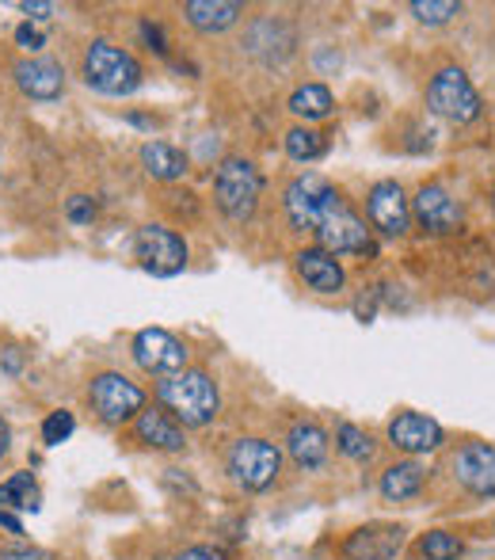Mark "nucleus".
I'll list each match as a JSON object with an SVG mask.
<instances>
[{"label":"nucleus","instance_id":"nucleus-1","mask_svg":"<svg viewBox=\"0 0 495 560\" xmlns=\"http://www.w3.org/2000/svg\"><path fill=\"white\" fill-rule=\"evenodd\" d=\"M156 397L179 428H206V423L217 420V408H221V393H217V382L206 370L172 373L156 385Z\"/></svg>","mask_w":495,"mask_h":560},{"label":"nucleus","instance_id":"nucleus-2","mask_svg":"<svg viewBox=\"0 0 495 560\" xmlns=\"http://www.w3.org/2000/svg\"><path fill=\"white\" fill-rule=\"evenodd\" d=\"M85 85L103 96H130L141 88L145 69L130 50L115 47L111 39H92L85 50Z\"/></svg>","mask_w":495,"mask_h":560},{"label":"nucleus","instance_id":"nucleus-3","mask_svg":"<svg viewBox=\"0 0 495 560\" xmlns=\"http://www.w3.org/2000/svg\"><path fill=\"white\" fill-rule=\"evenodd\" d=\"M264 176L248 156H225L214 171V203L229 221H248L259 206Z\"/></svg>","mask_w":495,"mask_h":560},{"label":"nucleus","instance_id":"nucleus-4","mask_svg":"<svg viewBox=\"0 0 495 560\" xmlns=\"http://www.w3.org/2000/svg\"><path fill=\"white\" fill-rule=\"evenodd\" d=\"M313 237H317V249L332 252V256H366L373 249L366 221L351 211V203L340 191L320 206L317 221H313Z\"/></svg>","mask_w":495,"mask_h":560},{"label":"nucleus","instance_id":"nucleus-5","mask_svg":"<svg viewBox=\"0 0 495 560\" xmlns=\"http://www.w3.org/2000/svg\"><path fill=\"white\" fill-rule=\"evenodd\" d=\"M88 405L92 412L100 416L103 423L111 428H123V423L138 420L145 412V390L138 382H130L126 373H115V370H103L92 378L88 385Z\"/></svg>","mask_w":495,"mask_h":560},{"label":"nucleus","instance_id":"nucleus-6","mask_svg":"<svg viewBox=\"0 0 495 560\" xmlns=\"http://www.w3.org/2000/svg\"><path fill=\"white\" fill-rule=\"evenodd\" d=\"M225 466H229V476L244 492H264L279 481L282 450L275 443H267V438H237Z\"/></svg>","mask_w":495,"mask_h":560},{"label":"nucleus","instance_id":"nucleus-7","mask_svg":"<svg viewBox=\"0 0 495 560\" xmlns=\"http://www.w3.org/2000/svg\"><path fill=\"white\" fill-rule=\"evenodd\" d=\"M427 107L439 118H446V123L469 126L480 118V96L477 88H472V80L465 77L457 65H446V69L434 73L431 85H427Z\"/></svg>","mask_w":495,"mask_h":560},{"label":"nucleus","instance_id":"nucleus-8","mask_svg":"<svg viewBox=\"0 0 495 560\" xmlns=\"http://www.w3.org/2000/svg\"><path fill=\"white\" fill-rule=\"evenodd\" d=\"M134 256L153 279H172L187 267V241L168 226H141L134 237Z\"/></svg>","mask_w":495,"mask_h":560},{"label":"nucleus","instance_id":"nucleus-9","mask_svg":"<svg viewBox=\"0 0 495 560\" xmlns=\"http://www.w3.org/2000/svg\"><path fill=\"white\" fill-rule=\"evenodd\" d=\"M134 362L145 373H156V378H172V373L187 370V347L168 332V328H141L130 343Z\"/></svg>","mask_w":495,"mask_h":560},{"label":"nucleus","instance_id":"nucleus-10","mask_svg":"<svg viewBox=\"0 0 495 560\" xmlns=\"http://www.w3.org/2000/svg\"><path fill=\"white\" fill-rule=\"evenodd\" d=\"M411 218L419 221V229L431 237H449L461 229L465 214H461V203L449 195L442 183H423L411 199Z\"/></svg>","mask_w":495,"mask_h":560},{"label":"nucleus","instance_id":"nucleus-11","mask_svg":"<svg viewBox=\"0 0 495 560\" xmlns=\"http://www.w3.org/2000/svg\"><path fill=\"white\" fill-rule=\"evenodd\" d=\"M366 214H370V226L385 237H404L411 229V203L396 179H381V183L370 187Z\"/></svg>","mask_w":495,"mask_h":560},{"label":"nucleus","instance_id":"nucleus-12","mask_svg":"<svg viewBox=\"0 0 495 560\" xmlns=\"http://www.w3.org/2000/svg\"><path fill=\"white\" fill-rule=\"evenodd\" d=\"M335 195V187L328 183L317 171H305V176H294L287 187V218L297 233H313V221H317L320 206Z\"/></svg>","mask_w":495,"mask_h":560},{"label":"nucleus","instance_id":"nucleus-13","mask_svg":"<svg viewBox=\"0 0 495 560\" xmlns=\"http://www.w3.org/2000/svg\"><path fill=\"white\" fill-rule=\"evenodd\" d=\"M454 481L472 496H495V446L492 443H465L449 461Z\"/></svg>","mask_w":495,"mask_h":560},{"label":"nucleus","instance_id":"nucleus-14","mask_svg":"<svg viewBox=\"0 0 495 560\" xmlns=\"http://www.w3.org/2000/svg\"><path fill=\"white\" fill-rule=\"evenodd\" d=\"M404 549V526L396 522H370V526L355 530L343 542V557L347 560H393Z\"/></svg>","mask_w":495,"mask_h":560},{"label":"nucleus","instance_id":"nucleus-15","mask_svg":"<svg viewBox=\"0 0 495 560\" xmlns=\"http://www.w3.org/2000/svg\"><path fill=\"white\" fill-rule=\"evenodd\" d=\"M244 47H248V54L259 58V62L282 65L290 54H294L297 35H294V27L282 24V20L264 16V20H256V24H252V31H248V39H244Z\"/></svg>","mask_w":495,"mask_h":560},{"label":"nucleus","instance_id":"nucleus-16","mask_svg":"<svg viewBox=\"0 0 495 560\" xmlns=\"http://www.w3.org/2000/svg\"><path fill=\"white\" fill-rule=\"evenodd\" d=\"M442 428L431 420V416H423V412H401L393 423H389V443L396 446V450H404V454H434L442 446Z\"/></svg>","mask_w":495,"mask_h":560},{"label":"nucleus","instance_id":"nucleus-17","mask_svg":"<svg viewBox=\"0 0 495 560\" xmlns=\"http://www.w3.org/2000/svg\"><path fill=\"white\" fill-rule=\"evenodd\" d=\"M16 85L31 100H58L65 92V69L50 58H24L16 65Z\"/></svg>","mask_w":495,"mask_h":560},{"label":"nucleus","instance_id":"nucleus-18","mask_svg":"<svg viewBox=\"0 0 495 560\" xmlns=\"http://www.w3.org/2000/svg\"><path fill=\"white\" fill-rule=\"evenodd\" d=\"M294 267L302 275V282L317 294H340L343 290V267L332 252L325 249H302L294 256Z\"/></svg>","mask_w":495,"mask_h":560},{"label":"nucleus","instance_id":"nucleus-19","mask_svg":"<svg viewBox=\"0 0 495 560\" xmlns=\"http://www.w3.org/2000/svg\"><path fill=\"white\" fill-rule=\"evenodd\" d=\"M134 435H138V443L153 446V450H164V454H179L187 446L183 428H179L168 412H161V408H145V412L134 420Z\"/></svg>","mask_w":495,"mask_h":560},{"label":"nucleus","instance_id":"nucleus-20","mask_svg":"<svg viewBox=\"0 0 495 560\" xmlns=\"http://www.w3.org/2000/svg\"><path fill=\"white\" fill-rule=\"evenodd\" d=\"M183 16L199 35H221L244 16V4H237V0H187Z\"/></svg>","mask_w":495,"mask_h":560},{"label":"nucleus","instance_id":"nucleus-21","mask_svg":"<svg viewBox=\"0 0 495 560\" xmlns=\"http://www.w3.org/2000/svg\"><path fill=\"white\" fill-rule=\"evenodd\" d=\"M290 458L302 469H320L328 461V435L317 420H297L287 435Z\"/></svg>","mask_w":495,"mask_h":560},{"label":"nucleus","instance_id":"nucleus-22","mask_svg":"<svg viewBox=\"0 0 495 560\" xmlns=\"http://www.w3.org/2000/svg\"><path fill=\"white\" fill-rule=\"evenodd\" d=\"M423 492V469L416 461H396L381 473V496L404 504V499H416Z\"/></svg>","mask_w":495,"mask_h":560},{"label":"nucleus","instance_id":"nucleus-23","mask_svg":"<svg viewBox=\"0 0 495 560\" xmlns=\"http://www.w3.org/2000/svg\"><path fill=\"white\" fill-rule=\"evenodd\" d=\"M141 164L153 179H183L187 171V156L168 141H145L141 145Z\"/></svg>","mask_w":495,"mask_h":560},{"label":"nucleus","instance_id":"nucleus-24","mask_svg":"<svg viewBox=\"0 0 495 560\" xmlns=\"http://www.w3.org/2000/svg\"><path fill=\"white\" fill-rule=\"evenodd\" d=\"M42 492L39 481L31 473H12L9 481L0 484V511H39Z\"/></svg>","mask_w":495,"mask_h":560},{"label":"nucleus","instance_id":"nucleus-25","mask_svg":"<svg viewBox=\"0 0 495 560\" xmlns=\"http://www.w3.org/2000/svg\"><path fill=\"white\" fill-rule=\"evenodd\" d=\"M335 107L332 92H328V85H302L294 88V96H290V111H294L297 118H305V123H317V118H328Z\"/></svg>","mask_w":495,"mask_h":560},{"label":"nucleus","instance_id":"nucleus-26","mask_svg":"<svg viewBox=\"0 0 495 560\" xmlns=\"http://www.w3.org/2000/svg\"><path fill=\"white\" fill-rule=\"evenodd\" d=\"M325 149H328L325 133L313 130V126H294V130L287 133V153L294 156V161H302V164L325 156Z\"/></svg>","mask_w":495,"mask_h":560},{"label":"nucleus","instance_id":"nucleus-27","mask_svg":"<svg viewBox=\"0 0 495 560\" xmlns=\"http://www.w3.org/2000/svg\"><path fill=\"white\" fill-rule=\"evenodd\" d=\"M335 446H340V454L351 461L373 458V438L366 435L363 428H355V423H340V428H335Z\"/></svg>","mask_w":495,"mask_h":560},{"label":"nucleus","instance_id":"nucleus-28","mask_svg":"<svg viewBox=\"0 0 495 560\" xmlns=\"http://www.w3.org/2000/svg\"><path fill=\"white\" fill-rule=\"evenodd\" d=\"M408 12L427 27H442L449 24L454 16H461V4L457 0H411Z\"/></svg>","mask_w":495,"mask_h":560},{"label":"nucleus","instance_id":"nucleus-29","mask_svg":"<svg viewBox=\"0 0 495 560\" xmlns=\"http://www.w3.org/2000/svg\"><path fill=\"white\" fill-rule=\"evenodd\" d=\"M419 552H423L427 560H457L465 552V542L457 534H449V530H431V534H423V542H419Z\"/></svg>","mask_w":495,"mask_h":560},{"label":"nucleus","instance_id":"nucleus-30","mask_svg":"<svg viewBox=\"0 0 495 560\" xmlns=\"http://www.w3.org/2000/svg\"><path fill=\"white\" fill-rule=\"evenodd\" d=\"M77 431V420H73V412H65V408H58V412H50L47 420H42V443L47 446H62L65 438Z\"/></svg>","mask_w":495,"mask_h":560},{"label":"nucleus","instance_id":"nucleus-31","mask_svg":"<svg viewBox=\"0 0 495 560\" xmlns=\"http://www.w3.org/2000/svg\"><path fill=\"white\" fill-rule=\"evenodd\" d=\"M65 218L73 221V226H92L96 218V203L88 195H73L69 203H65Z\"/></svg>","mask_w":495,"mask_h":560},{"label":"nucleus","instance_id":"nucleus-32","mask_svg":"<svg viewBox=\"0 0 495 560\" xmlns=\"http://www.w3.org/2000/svg\"><path fill=\"white\" fill-rule=\"evenodd\" d=\"M138 31H141V39H145V47L153 50V54H168V35H164V27L156 24V20H141Z\"/></svg>","mask_w":495,"mask_h":560},{"label":"nucleus","instance_id":"nucleus-33","mask_svg":"<svg viewBox=\"0 0 495 560\" xmlns=\"http://www.w3.org/2000/svg\"><path fill=\"white\" fill-rule=\"evenodd\" d=\"M16 42H20L24 50H31V54H35V50L47 47V31H42L39 24H20V27H16Z\"/></svg>","mask_w":495,"mask_h":560},{"label":"nucleus","instance_id":"nucleus-34","mask_svg":"<svg viewBox=\"0 0 495 560\" xmlns=\"http://www.w3.org/2000/svg\"><path fill=\"white\" fill-rule=\"evenodd\" d=\"M0 560H54V557L42 549H31V545H12V549H0Z\"/></svg>","mask_w":495,"mask_h":560},{"label":"nucleus","instance_id":"nucleus-35","mask_svg":"<svg viewBox=\"0 0 495 560\" xmlns=\"http://www.w3.org/2000/svg\"><path fill=\"white\" fill-rule=\"evenodd\" d=\"M172 560H225V552L214 549V545H191V549L176 552Z\"/></svg>","mask_w":495,"mask_h":560},{"label":"nucleus","instance_id":"nucleus-36","mask_svg":"<svg viewBox=\"0 0 495 560\" xmlns=\"http://www.w3.org/2000/svg\"><path fill=\"white\" fill-rule=\"evenodd\" d=\"M20 12L31 20H50L58 12V4H47V0H20Z\"/></svg>","mask_w":495,"mask_h":560},{"label":"nucleus","instance_id":"nucleus-37","mask_svg":"<svg viewBox=\"0 0 495 560\" xmlns=\"http://www.w3.org/2000/svg\"><path fill=\"white\" fill-rule=\"evenodd\" d=\"M4 370H9V373H20V370H24V358H20L16 347L4 351Z\"/></svg>","mask_w":495,"mask_h":560},{"label":"nucleus","instance_id":"nucleus-38","mask_svg":"<svg viewBox=\"0 0 495 560\" xmlns=\"http://www.w3.org/2000/svg\"><path fill=\"white\" fill-rule=\"evenodd\" d=\"M0 526L9 530V534H24V522H20L12 511H0Z\"/></svg>","mask_w":495,"mask_h":560},{"label":"nucleus","instance_id":"nucleus-39","mask_svg":"<svg viewBox=\"0 0 495 560\" xmlns=\"http://www.w3.org/2000/svg\"><path fill=\"white\" fill-rule=\"evenodd\" d=\"M9 443H12V431H9V423H4V416H0V458L9 454Z\"/></svg>","mask_w":495,"mask_h":560},{"label":"nucleus","instance_id":"nucleus-40","mask_svg":"<svg viewBox=\"0 0 495 560\" xmlns=\"http://www.w3.org/2000/svg\"><path fill=\"white\" fill-rule=\"evenodd\" d=\"M134 126H156V118H145V115H130Z\"/></svg>","mask_w":495,"mask_h":560},{"label":"nucleus","instance_id":"nucleus-41","mask_svg":"<svg viewBox=\"0 0 495 560\" xmlns=\"http://www.w3.org/2000/svg\"><path fill=\"white\" fill-rule=\"evenodd\" d=\"M492 211H495V187H492Z\"/></svg>","mask_w":495,"mask_h":560}]
</instances>
